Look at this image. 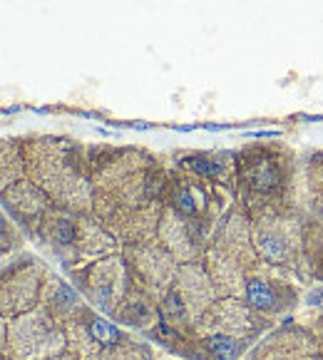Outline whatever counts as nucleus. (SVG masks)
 Instances as JSON below:
<instances>
[{
  "mask_svg": "<svg viewBox=\"0 0 323 360\" xmlns=\"http://www.w3.org/2000/svg\"><path fill=\"white\" fill-rule=\"evenodd\" d=\"M249 184L256 191H273L281 184V169L273 165L271 159H259L249 171Z\"/></svg>",
  "mask_w": 323,
  "mask_h": 360,
  "instance_id": "obj_1",
  "label": "nucleus"
},
{
  "mask_svg": "<svg viewBox=\"0 0 323 360\" xmlns=\"http://www.w3.org/2000/svg\"><path fill=\"white\" fill-rule=\"evenodd\" d=\"M90 335L95 338L100 346L105 348H112L120 343L122 333L117 326H112V323H107L105 318H92V323H90Z\"/></svg>",
  "mask_w": 323,
  "mask_h": 360,
  "instance_id": "obj_2",
  "label": "nucleus"
},
{
  "mask_svg": "<svg viewBox=\"0 0 323 360\" xmlns=\"http://www.w3.org/2000/svg\"><path fill=\"white\" fill-rule=\"evenodd\" d=\"M247 298L249 304L259 310H269L273 306V291L264 281H251V284L247 286Z\"/></svg>",
  "mask_w": 323,
  "mask_h": 360,
  "instance_id": "obj_3",
  "label": "nucleus"
},
{
  "mask_svg": "<svg viewBox=\"0 0 323 360\" xmlns=\"http://www.w3.org/2000/svg\"><path fill=\"white\" fill-rule=\"evenodd\" d=\"M209 348H211V353L222 360H231L236 353H239V343H236L234 338H229V335H211Z\"/></svg>",
  "mask_w": 323,
  "mask_h": 360,
  "instance_id": "obj_4",
  "label": "nucleus"
},
{
  "mask_svg": "<svg viewBox=\"0 0 323 360\" xmlns=\"http://www.w3.org/2000/svg\"><path fill=\"white\" fill-rule=\"evenodd\" d=\"M187 165L197 171V174H202V177H216V174L222 171V165L209 157H189L187 159Z\"/></svg>",
  "mask_w": 323,
  "mask_h": 360,
  "instance_id": "obj_5",
  "label": "nucleus"
},
{
  "mask_svg": "<svg viewBox=\"0 0 323 360\" xmlns=\"http://www.w3.org/2000/svg\"><path fill=\"white\" fill-rule=\"evenodd\" d=\"M162 313H165V316H171V318H182L184 316V306H182V301H179L177 293H169V296L165 298V304H162Z\"/></svg>",
  "mask_w": 323,
  "mask_h": 360,
  "instance_id": "obj_6",
  "label": "nucleus"
},
{
  "mask_svg": "<svg viewBox=\"0 0 323 360\" xmlns=\"http://www.w3.org/2000/svg\"><path fill=\"white\" fill-rule=\"evenodd\" d=\"M177 209L182 214H194L197 211V202H194V194L189 189H182L177 194Z\"/></svg>",
  "mask_w": 323,
  "mask_h": 360,
  "instance_id": "obj_7",
  "label": "nucleus"
}]
</instances>
